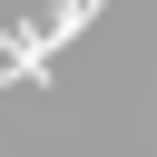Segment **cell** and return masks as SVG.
Masks as SVG:
<instances>
[{"label":"cell","instance_id":"obj_1","mask_svg":"<svg viewBox=\"0 0 157 157\" xmlns=\"http://www.w3.org/2000/svg\"><path fill=\"white\" fill-rule=\"evenodd\" d=\"M0 69L10 78H49V29H0Z\"/></svg>","mask_w":157,"mask_h":157},{"label":"cell","instance_id":"obj_2","mask_svg":"<svg viewBox=\"0 0 157 157\" xmlns=\"http://www.w3.org/2000/svg\"><path fill=\"white\" fill-rule=\"evenodd\" d=\"M78 29H98V0H59L49 10V39H78Z\"/></svg>","mask_w":157,"mask_h":157}]
</instances>
